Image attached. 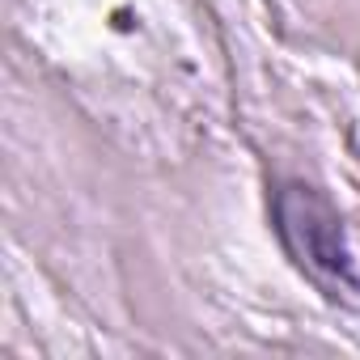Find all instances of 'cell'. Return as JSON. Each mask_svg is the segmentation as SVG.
<instances>
[{"label":"cell","mask_w":360,"mask_h":360,"mask_svg":"<svg viewBox=\"0 0 360 360\" xmlns=\"http://www.w3.org/2000/svg\"><path fill=\"white\" fill-rule=\"evenodd\" d=\"M271 208H276V233L309 284H318L326 297L360 292V276H356V263L343 238V221L314 187L284 183Z\"/></svg>","instance_id":"1"}]
</instances>
